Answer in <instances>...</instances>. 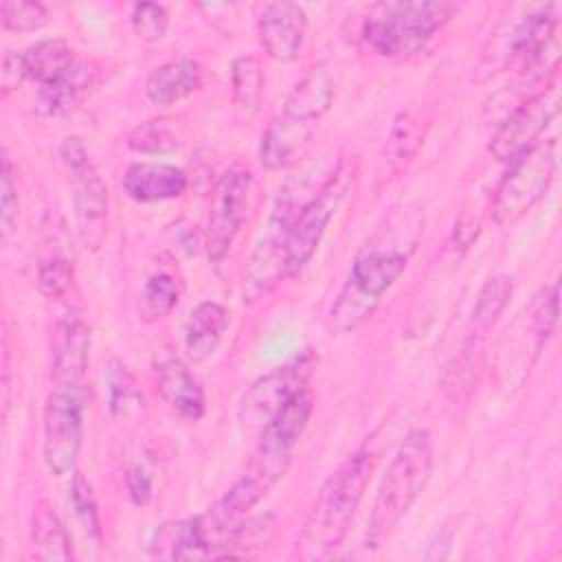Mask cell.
I'll list each match as a JSON object with an SVG mask.
<instances>
[{
  "label": "cell",
  "instance_id": "6da1fadb",
  "mask_svg": "<svg viewBox=\"0 0 562 562\" xmlns=\"http://www.w3.org/2000/svg\"><path fill=\"white\" fill-rule=\"evenodd\" d=\"M424 233V211L417 204L393 206L373 235L356 252L349 274L329 307L327 325L347 334L367 323L384 292L400 279Z\"/></svg>",
  "mask_w": 562,
  "mask_h": 562
},
{
  "label": "cell",
  "instance_id": "7a4b0ae2",
  "mask_svg": "<svg viewBox=\"0 0 562 562\" xmlns=\"http://www.w3.org/2000/svg\"><path fill=\"white\" fill-rule=\"evenodd\" d=\"M312 411L314 397L310 389H305L259 430L257 448L244 474L213 507H209L222 525L237 527L285 474Z\"/></svg>",
  "mask_w": 562,
  "mask_h": 562
},
{
  "label": "cell",
  "instance_id": "3957f363",
  "mask_svg": "<svg viewBox=\"0 0 562 562\" xmlns=\"http://www.w3.org/2000/svg\"><path fill=\"white\" fill-rule=\"evenodd\" d=\"M340 169V160L334 156H321L307 160L296 173H292L279 189V195L268 215L266 228L252 248L246 266V288L252 294L272 290L283 277V246L294 220L301 211L325 189V184Z\"/></svg>",
  "mask_w": 562,
  "mask_h": 562
},
{
  "label": "cell",
  "instance_id": "277c9868",
  "mask_svg": "<svg viewBox=\"0 0 562 562\" xmlns=\"http://www.w3.org/2000/svg\"><path fill=\"white\" fill-rule=\"evenodd\" d=\"M371 476V454L360 448L347 457L323 483L303 525L296 555L303 560L329 558L345 540Z\"/></svg>",
  "mask_w": 562,
  "mask_h": 562
},
{
  "label": "cell",
  "instance_id": "5b68a950",
  "mask_svg": "<svg viewBox=\"0 0 562 562\" xmlns=\"http://www.w3.org/2000/svg\"><path fill=\"white\" fill-rule=\"evenodd\" d=\"M432 470V439L424 428L411 430L393 454L375 492L364 547L378 549L424 492Z\"/></svg>",
  "mask_w": 562,
  "mask_h": 562
},
{
  "label": "cell",
  "instance_id": "8992f818",
  "mask_svg": "<svg viewBox=\"0 0 562 562\" xmlns=\"http://www.w3.org/2000/svg\"><path fill=\"white\" fill-rule=\"evenodd\" d=\"M459 11L446 0H395L375 4L364 24V44L382 57L419 53L428 40Z\"/></svg>",
  "mask_w": 562,
  "mask_h": 562
},
{
  "label": "cell",
  "instance_id": "52a82bcc",
  "mask_svg": "<svg viewBox=\"0 0 562 562\" xmlns=\"http://www.w3.org/2000/svg\"><path fill=\"white\" fill-rule=\"evenodd\" d=\"M59 158L68 173L77 233L88 250H99L108 235V189L79 136H66Z\"/></svg>",
  "mask_w": 562,
  "mask_h": 562
},
{
  "label": "cell",
  "instance_id": "ba28073f",
  "mask_svg": "<svg viewBox=\"0 0 562 562\" xmlns=\"http://www.w3.org/2000/svg\"><path fill=\"white\" fill-rule=\"evenodd\" d=\"M555 173V143L540 140L522 156L509 162V171L501 180L492 215L496 224H512L522 217L549 189Z\"/></svg>",
  "mask_w": 562,
  "mask_h": 562
},
{
  "label": "cell",
  "instance_id": "9c48e42d",
  "mask_svg": "<svg viewBox=\"0 0 562 562\" xmlns=\"http://www.w3.org/2000/svg\"><path fill=\"white\" fill-rule=\"evenodd\" d=\"M86 386L55 384L44 404V461L55 476L75 470L86 422Z\"/></svg>",
  "mask_w": 562,
  "mask_h": 562
},
{
  "label": "cell",
  "instance_id": "30bf717a",
  "mask_svg": "<svg viewBox=\"0 0 562 562\" xmlns=\"http://www.w3.org/2000/svg\"><path fill=\"white\" fill-rule=\"evenodd\" d=\"M318 356L314 349H303L292 360L261 375L244 393L239 404V422L246 430H261L285 404L307 389Z\"/></svg>",
  "mask_w": 562,
  "mask_h": 562
},
{
  "label": "cell",
  "instance_id": "8fae6325",
  "mask_svg": "<svg viewBox=\"0 0 562 562\" xmlns=\"http://www.w3.org/2000/svg\"><path fill=\"white\" fill-rule=\"evenodd\" d=\"M353 180V173L340 165L336 176L325 184V189L301 211V215L294 220L285 246H283V277L299 274L310 259L314 257L327 224L336 215L349 184Z\"/></svg>",
  "mask_w": 562,
  "mask_h": 562
},
{
  "label": "cell",
  "instance_id": "7c38bea8",
  "mask_svg": "<svg viewBox=\"0 0 562 562\" xmlns=\"http://www.w3.org/2000/svg\"><path fill=\"white\" fill-rule=\"evenodd\" d=\"M250 189H252V176L246 167H231L220 176L213 191V202H211V213H209L206 235H204V248L213 263H220L228 255L246 220Z\"/></svg>",
  "mask_w": 562,
  "mask_h": 562
},
{
  "label": "cell",
  "instance_id": "4fadbf2b",
  "mask_svg": "<svg viewBox=\"0 0 562 562\" xmlns=\"http://www.w3.org/2000/svg\"><path fill=\"white\" fill-rule=\"evenodd\" d=\"M560 108V92L553 86L520 101L496 127L490 151L498 162H512L540 143L542 132L549 127Z\"/></svg>",
  "mask_w": 562,
  "mask_h": 562
},
{
  "label": "cell",
  "instance_id": "5bb4252c",
  "mask_svg": "<svg viewBox=\"0 0 562 562\" xmlns=\"http://www.w3.org/2000/svg\"><path fill=\"white\" fill-rule=\"evenodd\" d=\"M90 327L70 312L57 321L50 338V375L59 386H86V371L90 360Z\"/></svg>",
  "mask_w": 562,
  "mask_h": 562
},
{
  "label": "cell",
  "instance_id": "9a60e30c",
  "mask_svg": "<svg viewBox=\"0 0 562 562\" xmlns=\"http://www.w3.org/2000/svg\"><path fill=\"white\" fill-rule=\"evenodd\" d=\"M307 15L296 2H270L263 7L257 33L268 57L277 61H294L303 48Z\"/></svg>",
  "mask_w": 562,
  "mask_h": 562
},
{
  "label": "cell",
  "instance_id": "2e32d148",
  "mask_svg": "<svg viewBox=\"0 0 562 562\" xmlns=\"http://www.w3.org/2000/svg\"><path fill=\"white\" fill-rule=\"evenodd\" d=\"M101 70L94 61H75L68 70L35 92V112L40 116H66L75 112L99 86Z\"/></svg>",
  "mask_w": 562,
  "mask_h": 562
},
{
  "label": "cell",
  "instance_id": "e0dca14e",
  "mask_svg": "<svg viewBox=\"0 0 562 562\" xmlns=\"http://www.w3.org/2000/svg\"><path fill=\"white\" fill-rule=\"evenodd\" d=\"M314 123L290 112H279L266 127L259 145V160L270 171L296 165L312 138Z\"/></svg>",
  "mask_w": 562,
  "mask_h": 562
},
{
  "label": "cell",
  "instance_id": "ac0fdd59",
  "mask_svg": "<svg viewBox=\"0 0 562 562\" xmlns=\"http://www.w3.org/2000/svg\"><path fill=\"white\" fill-rule=\"evenodd\" d=\"M127 198L140 204L180 198L187 189V173L169 162H132L123 176Z\"/></svg>",
  "mask_w": 562,
  "mask_h": 562
},
{
  "label": "cell",
  "instance_id": "d6986e66",
  "mask_svg": "<svg viewBox=\"0 0 562 562\" xmlns=\"http://www.w3.org/2000/svg\"><path fill=\"white\" fill-rule=\"evenodd\" d=\"M156 382L162 400L184 419L198 422L206 411V400L200 382L193 378L189 367L173 356L160 358L154 364Z\"/></svg>",
  "mask_w": 562,
  "mask_h": 562
},
{
  "label": "cell",
  "instance_id": "ffe728a7",
  "mask_svg": "<svg viewBox=\"0 0 562 562\" xmlns=\"http://www.w3.org/2000/svg\"><path fill=\"white\" fill-rule=\"evenodd\" d=\"M200 64L191 57L171 59L154 68L145 81V94L149 103L158 108L173 105L200 88Z\"/></svg>",
  "mask_w": 562,
  "mask_h": 562
},
{
  "label": "cell",
  "instance_id": "44dd1931",
  "mask_svg": "<svg viewBox=\"0 0 562 562\" xmlns=\"http://www.w3.org/2000/svg\"><path fill=\"white\" fill-rule=\"evenodd\" d=\"M226 327L228 312L217 301L198 303L189 316L184 331L187 360L193 364L206 362L215 353Z\"/></svg>",
  "mask_w": 562,
  "mask_h": 562
},
{
  "label": "cell",
  "instance_id": "7402d4cb",
  "mask_svg": "<svg viewBox=\"0 0 562 562\" xmlns=\"http://www.w3.org/2000/svg\"><path fill=\"white\" fill-rule=\"evenodd\" d=\"M151 558L160 560H191V558H206V547L200 536L198 518L184 520H169L162 522L149 542Z\"/></svg>",
  "mask_w": 562,
  "mask_h": 562
},
{
  "label": "cell",
  "instance_id": "603a6c76",
  "mask_svg": "<svg viewBox=\"0 0 562 562\" xmlns=\"http://www.w3.org/2000/svg\"><path fill=\"white\" fill-rule=\"evenodd\" d=\"M334 99V81L331 75L318 66L312 68L288 94L283 103V112L307 119L316 123L331 105Z\"/></svg>",
  "mask_w": 562,
  "mask_h": 562
},
{
  "label": "cell",
  "instance_id": "cb8c5ba5",
  "mask_svg": "<svg viewBox=\"0 0 562 562\" xmlns=\"http://www.w3.org/2000/svg\"><path fill=\"white\" fill-rule=\"evenodd\" d=\"M33 549L35 558L46 562H66L72 560V547L70 536L59 520V516L53 512L48 501H37L33 507V527H31Z\"/></svg>",
  "mask_w": 562,
  "mask_h": 562
},
{
  "label": "cell",
  "instance_id": "d4e9b609",
  "mask_svg": "<svg viewBox=\"0 0 562 562\" xmlns=\"http://www.w3.org/2000/svg\"><path fill=\"white\" fill-rule=\"evenodd\" d=\"M20 59L26 79H33L42 86L53 81L75 64V50L66 40L53 37L40 40L29 48L20 50Z\"/></svg>",
  "mask_w": 562,
  "mask_h": 562
},
{
  "label": "cell",
  "instance_id": "484cf974",
  "mask_svg": "<svg viewBox=\"0 0 562 562\" xmlns=\"http://www.w3.org/2000/svg\"><path fill=\"white\" fill-rule=\"evenodd\" d=\"M512 290L514 283L507 274H494L483 283L472 312V336H483L496 323L512 299Z\"/></svg>",
  "mask_w": 562,
  "mask_h": 562
},
{
  "label": "cell",
  "instance_id": "4316f807",
  "mask_svg": "<svg viewBox=\"0 0 562 562\" xmlns=\"http://www.w3.org/2000/svg\"><path fill=\"white\" fill-rule=\"evenodd\" d=\"M180 301V285L169 272H154L140 292V318L147 323L165 318Z\"/></svg>",
  "mask_w": 562,
  "mask_h": 562
},
{
  "label": "cell",
  "instance_id": "83f0119b",
  "mask_svg": "<svg viewBox=\"0 0 562 562\" xmlns=\"http://www.w3.org/2000/svg\"><path fill=\"white\" fill-rule=\"evenodd\" d=\"M233 101L241 110H257L263 92V72L255 55H241L231 66Z\"/></svg>",
  "mask_w": 562,
  "mask_h": 562
},
{
  "label": "cell",
  "instance_id": "f1b7e54d",
  "mask_svg": "<svg viewBox=\"0 0 562 562\" xmlns=\"http://www.w3.org/2000/svg\"><path fill=\"white\" fill-rule=\"evenodd\" d=\"M105 384H108L110 411L114 415H121V417L130 415L132 411H136L143 404V397L134 382V375L116 358H112L105 367Z\"/></svg>",
  "mask_w": 562,
  "mask_h": 562
},
{
  "label": "cell",
  "instance_id": "f546056e",
  "mask_svg": "<svg viewBox=\"0 0 562 562\" xmlns=\"http://www.w3.org/2000/svg\"><path fill=\"white\" fill-rule=\"evenodd\" d=\"M422 127H419V119H415L411 112H402L393 125L391 138H389V160L406 165L419 149L422 140Z\"/></svg>",
  "mask_w": 562,
  "mask_h": 562
},
{
  "label": "cell",
  "instance_id": "4dcf8cb0",
  "mask_svg": "<svg viewBox=\"0 0 562 562\" xmlns=\"http://www.w3.org/2000/svg\"><path fill=\"white\" fill-rule=\"evenodd\" d=\"M127 147L136 154H167L178 147V138L165 123L147 121L130 132Z\"/></svg>",
  "mask_w": 562,
  "mask_h": 562
},
{
  "label": "cell",
  "instance_id": "1f68e13d",
  "mask_svg": "<svg viewBox=\"0 0 562 562\" xmlns=\"http://www.w3.org/2000/svg\"><path fill=\"white\" fill-rule=\"evenodd\" d=\"M72 283V263L68 257L53 255L37 266V288L46 299H61Z\"/></svg>",
  "mask_w": 562,
  "mask_h": 562
},
{
  "label": "cell",
  "instance_id": "d6a6232c",
  "mask_svg": "<svg viewBox=\"0 0 562 562\" xmlns=\"http://www.w3.org/2000/svg\"><path fill=\"white\" fill-rule=\"evenodd\" d=\"M70 501H72L75 514H77L81 527L86 529V533L99 542L101 540V520H99L97 503H94V496H92V487H90V483L86 481V476L81 472H72Z\"/></svg>",
  "mask_w": 562,
  "mask_h": 562
},
{
  "label": "cell",
  "instance_id": "836d02e7",
  "mask_svg": "<svg viewBox=\"0 0 562 562\" xmlns=\"http://www.w3.org/2000/svg\"><path fill=\"white\" fill-rule=\"evenodd\" d=\"M48 22V11L40 2L4 0L2 2V26L7 31H37Z\"/></svg>",
  "mask_w": 562,
  "mask_h": 562
},
{
  "label": "cell",
  "instance_id": "e575fe53",
  "mask_svg": "<svg viewBox=\"0 0 562 562\" xmlns=\"http://www.w3.org/2000/svg\"><path fill=\"white\" fill-rule=\"evenodd\" d=\"M132 26L136 35L145 42H158L165 37L167 31V11L158 2H136L130 13Z\"/></svg>",
  "mask_w": 562,
  "mask_h": 562
},
{
  "label": "cell",
  "instance_id": "d590c367",
  "mask_svg": "<svg viewBox=\"0 0 562 562\" xmlns=\"http://www.w3.org/2000/svg\"><path fill=\"white\" fill-rule=\"evenodd\" d=\"M558 323V283H553L551 288H547L542 292V296L536 303L533 316H531V331H533V340H536V353L542 351L544 342L549 340V336L553 334Z\"/></svg>",
  "mask_w": 562,
  "mask_h": 562
},
{
  "label": "cell",
  "instance_id": "8d00e7d4",
  "mask_svg": "<svg viewBox=\"0 0 562 562\" xmlns=\"http://www.w3.org/2000/svg\"><path fill=\"white\" fill-rule=\"evenodd\" d=\"M2 184H0V220H2V233L7 235L13 228V222L18 217V193L13 182V167L11 160L2 158Z\"/></svg>",
  "mask_w": 562,
  "mask_h": 562
},
{
  "label": "cell",
  "instance_id": "74e56055",
  "mask_svg": "<svg viewBox=\"0 0 562 562\" xmlns=\"http://www.w3.org/2000/svg\"><path fill=\"white\" fill-rule=\"evenodd\" d=\"M125 485L134 505H147V501L151 498V476L143 465L130 468L125 476Z\"/></svg>",
  "mask_w": 562,
  "mask_h": 562
},
{
  "label": "cell",
  "instance_id": "f35d334b",
  "mask_svg": "<svg viewBox=\"0 0 562 562\" xmlns=\"http://www.w3.org/2000/svg\"><path fill=\"white\" fill-rule=\"evenodd\" d=\"M24 79H26V75H24V68H22L20 53L9 50V53L2 57V70H0V86H2V92H11V90L18 88V83H22Z\"/></svg>",
  "mask_w": 562,
  "mask_h": 562
},
{
  "label": "cell",
  "instance_id": "ab89813d",
  "mask_svg": "<svg viewBox=\"0 0 562 562\" xmlns=\"http://www.w3.org/2000/svg\"><path fill=\"white\" fill-rule=\"evenodd\" d=\"M479 233H481L479 222H474V220H470V217H461V220L454 224V239H457V244H459L461 248H468V246L476 239Z\"/></svg>",
  "mask_w": 562,
  "mask_h": 562
}]
</instances>
